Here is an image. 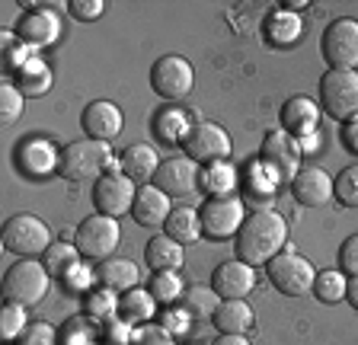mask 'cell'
Here are the masks:
<instances>
[{
    "label": "cell",
    "mask_w": 358,
    "mask_h": 345,
    "mask_svg": "<svg viewBox=\"0 0 358 345\" xmlns=\"http://www.w3.org/2000/svg\"><path fill=\"white\" fill-rule=\"evenodd\" d=\"M285 247H288V224L278 211L259 208L256 214H246L237 233V259L256 269V265H268Z\"/></svg>",
    "instance_id": "obj_1"
},
{
    "label": "cell",
    "mask_w": 358,
    "mask_h": 345,
    "mask_svg": "<svg viewBox=\"0 0 358 345\" xmlns=\"http://www.w3.org/2000/svg\"><path fill=\"white\" fill-rule=\"evenodd\" d=\"M106 172H119V160H112L109 144L83 138V141H71L61 150V166L58 176L67 182H96Z\"/></svg>",
    "instance_id": "obj_2"
},
{
    "label": "cell",
    "mask_w": 358,
    "mask_h": 345,
    "mask_svg": "<svg viewBox=\"0 0 358 345\" xmlns=\"http://www.w3.org/2000/svg\"><path fill=\"white\" fill-rule=\"evenodd\" d=\"M52 288V272L45 269V263L36 259H20L3 272V298L22 304V307H36L38 300Z\"/></svg>",
    "instance_id": "obj_3"
},
{
    "label": "cell",
    "mask_w": 358,
    "mask_h": 345,
    "mask_svg": "<svg viewBox=\"0 0 358 345\" xmlns=\"http://www.w3.org/2000/svg\"><path fill=\"white\" fill-rule=\"evenodd\" d=\"M3 249L22 259H32V256H45L52 247V227L45 224L38 214H13V218L3 224Z\"/></svg>",
    "instance_id": "obj_4"
},
{
    "label": "cell",
    "mask_w": 358,
    "mask_h": 345,
    "mask_svg": "<svg viewBox=\"0 0 358 345\" xmlns=\"http://www.w3.org/2000/svg\"><path fill=\"white\" fill-rule=\"evenodd\" d=\"M201 233L208 240H237L240 227L246 221V205L240 196H224V198H205L199 208Z\"/></svg>",
    "instance_id": "obj_5"
},
{
    "label": "cell",
    "mask_w": 358,
    "mask_h": 345,
    "mask_svg": "<svg viewBox=\"0 0 358 345\" xmlns=\"http://www.w3.org/2000/svg\"><path fill=\"white\" fill-rule=\"evenodd\" d=\"M320 103L339 122L358 119V71H327L320 77Z\"/></svg>",
    "instance_id": "obj_6"
},
{
    "label": "cell",
    "mask_w": 358,
    "mask_h": 345,
    "mask_svg": "<svg viewBox=\"0 0 358 345\" xmlns=\"http://www.w3.org/2000/svg\"><path fill=\"white\" fill-rule=\"evenodd\" d=\"M268 281L278 288L288 298H304V294L313 291V278H317V269L310 265V259H304L301 253H291V249H282V253L266 265Z\"/></svg>",
    "instance_id": "obj_7"
},
{
    "label": "cell",
    "mask_w": 358,
    "mask_h": 345,
    "mask_svg": "<svg viewBox=\"0 0 358 345\" xmlns=\"http://www.w3.org/2000/svg\"><path fill=\"white\" fill-rule=\"evenodd\" d=\"M122 240V227L115 218H106V214H90L77 224L74 230V247L80 249L83 259H109L115 253Z\"/></svg>",
    "instance_id": "obj_8"
},
{
    "label": "cell",
    "mask_w": 358,
    "mask_h": 345,
    "mask_svg": "<svg viewBox=\"0 0 358 345\" xmlns=\"http://www.w3.org/2000/svg\"><path fill=\"white\" fill-rule=\"evenodd\" d=\"M320 52L329 71H358V23L343 16L327 26L320 38Z\"/></svg>",
    "instance_id": "obj_9"
},
{
    "label": "cell",
    "mask_w": 358,
    "mask_h": 345,
    "mask_svg": "<svg viewBox=\"0 0 358 345\" xmlns=\"http://www.w3.org/2000/svg\"><path fill=\"white\" fill-rule=\"evenodd\" d=\"M150 87H154L157 96L176 103V99L192 93L195 71L182 54H164V58H157V64L150 68Z\"/></svg>",
    "instance_id": "obj_10"
},
{
    "label": "cell",
    "mask_w": 358,
    "mask_h": 345,
    "mask_svg": "<svg viewBox=\"0 0 358 345\" xmlns=\"http://www.w3.org/2000/svg\"><path fill=\"white\" fill-rule=\"evenodd\" d=\"M138 198V186L128 179L125 172H106L103 179L93 182V205H96V214L106 218H122L128 214Z\"/></svg>",
    "instance_id": "obj_11"
},
{
    "label": "cell",
    "mask_w": 358,
    "mask_h": 345,
    "mask_svg": "<svg viewBox=\"0 0 358 345\" xmlns=\"http://www.w3.org/2000/svg\"><path fill=\"white\" fill-rule=\"evenodd\" d=\"M186 157L195 163H217L231 157V135L217 122H195L192 135L186 138Z\"/></svg>",
    "instance_id": "obj_12"
},
{
    "label": "cell",
    "mask_w": 358,
    "mask_h": 345,
    "mask_svg": "<svg viewBox=\"0 0 358 345\" xmlns=\"http://www.w3.org/2000/svg\"><path fill=\"white\" fill-rule=\"evenodd\" d=\"M16 166L32 179H45V176L58 172L61 150L48 138H22L16 144Z\"/></svg>",
    "instance_id": "obj_13"
},
{
    "label": "cell",
    "mask_w": 358,
    "mask_h": 345,
    "mask_svg": "<svg viewBox=\"0 0 358 345\" xmlns=\"http://www.w3.org/2000/svg\"><path fill=\"white\" fill-rule=\"evenodd\" d=\"M262 160L275 166L282 182H294V176L301 172L298 138H291L285 128H272L266 135V141H262Z\"/></svg>",
    "instance_id": "obj_14"
},
{
    "label": "cell",
    "mask_w": 358,
    "mask_h": 345,
    "mask_svg": "<svg viewBox=\"0 0 358 345\" xmlns=\"http://www.w3.org/2000/svg\"><path fill=\"white\" fill-rule=\"evenodd\" d=\"M199 182H201L199 163L189 157H166L154 176V186L160 189V192H166L170 198H182V196H189V192H195Z\"/></svg>",
    "instance_id": "obj_15"
},
{
    "label": "cell",
    "mask_w": 358,
    "mask_h": 345,
    "mask_svg": "<svg viewBox=\"0 0 358 345\" xmlns=\"http://www.w3.org/2000/svg\"><path fill=\"white\" fill-rule=\"evenodd\" d=\"M211 288L221 300H243L256 288V269L243 259H227L211 272Z\"/></svg>",
    "instance_id": "obj_16"
},
{
    "label": "cell",
    "mask_w": 358,
    "mask_h": 345,
    "mask_svg": "<svg viewBox=\"0 0 358 345\" xmlns=\"http://www.w3.org/2000/svg\"><path fill=\"white\" fill-rule=\"evenodd\" d=\"M16 36H20L32 52H36V48H48L61 38V16L48 7H36V10L20 16Z\"/></svg>",
    "instance_id": "obj_17"
},
{
    "label": "cell",
    "mask_w": 358,
    "mask_h": 345,
    "mask_svg": "<svg viewBox=\"0 0 358 345\" xmlns=\"http://www.w3.org/2000/svg\"><path fill=\"white\" fill-rule=\"evenodd\" d=\"M122 125H125L122 109L115 103H109V99H93V103L83 109V131H87V138H93V141L109 144L112 138H119Z\"/></svg>",
    "instance_id": "obj_18"
},
{
    "label": "cell",
    "mask_w": 358,
    "mask_h": 345,
    "mask_svg": "<svg viewBox=\"0 0 358 345\" xmlns=\"http://www.w3.org/2000/svg\"><path fill=\"white\" fill-rule=\"evenodd\" d=\"M291 192L307 208H320V205H327L336 196V179L327 170H320V166H304L294 176V182H291Z\"/></svg>",
    "instance_id": "obj_19"
},
{
    "label": "cell",
    "mask_w": 358,
    "mask_h": 345,
    "mask_svg": "<svg viewBox=\"0 0 358 345\" xmlns=\"http://www.w3.org/2000/svg\"><path fill=\"white\" fill-rule=\"evenodd\" d=\"M320 125V105L310 96H291L282 105V128L291 138H307Z\"/></svg>",
    "instance_id": "obj_20"
},
{
    "label": "cell",
    "mask_w": 358,
    "mask_h": 345,
    "mask_svg": "<svg viewBox=\"0 0 358 345\" xmlns=\"http://www.w3.org/2000/svg\"><path fill=\"white\" fill-rule=\"evenodd\" d=\"M170 196L160 192L157 186H141L138 189V198L131 205V218L141 227H164L166 218H170Z\"/></svg>",
    "instance_id": "obj_21"
},
{
    "label": "cell",
    "mask_w": 358,
    "mask_h": 345,
    "mask_svg": "<svg viewBox=\"0 0 358 345\" xmlns=\"http://www.w3.org/2000/svg\"><path fill=\"white\" fill-rule=\"evenodd\" d=\"M160 163H164V160L157 157V147H150V144H131V147L122 150L119 172H125L128 179L138 186V182L154 179L157 170H160Z\"/></svg>",
    "instance_id": "obj_22"
},
{
    "label": "cell",
    "mask_w": 358,
    "mask_h": 345,
    "mask_svg": "<svg viewBox=\"0 0 358 345\" xmlns=\"http://www.w3.org/2000/svg\"><path fill=\"white\" fill-rule=\"evenodd\" d=\"M195 112H186V109H179V105H166V109H160L154 119V135L160 144H170V147H176V144H186V138L192 135V122Z\"/></svg>",
    "instance_id": "obj_23"
},
{
    "label": "cell",
    "mask_w": 358,
    "mask_h": 345,
    "mask_svg": "<svg viewBox=\"0 0 358 345\" xmlns=\"http://www.w3.org/2000/svg\"><path fill=\"white\" fill-rule=\"evenodd\" d=\"M262 32H266V38L275 48H288V45H294V42L301 38V32H304V20H301L298 13H291V10L278 7V10H272V13L266 16Z\"/></svg>",
    "instance_id": "obj_24"
},
{
    "label": "cell",
    "mask_w": 358,
    "mask_h": 345,
    "mask_svg": "<svg viewBox=\"0 0 358 345\" xmlns=\"http://www.w3.org/2000/svg\"><path fill=\"white\" fill-rule=\"evenodd\" d=\"M144 259L154 272H179L186 263V253H182V243H176L166 233H157L154 240H148L144 247Z\"/></svg>",
    "instance_id": "obj_25"
},
{
    "label": "cell",
    "mask_w": 358,
    "mask_h": 345,
    "mask_svg": "<svg viewBox=\"0 0 358 345\" xmlns=\"http://www.w3.org/2000/svg\"><path fill=\"white\" fill-rule=\"evenodd\" d=\"M211 323L217 326V332H231V336H246L253 330L256 314L246 300H221L217 314L211 316Z\"/></svg>",
    "instance_id": "obj_26"
},
{
    "label": "cell",
    "mask_w": 358,
    "mask_h": 345,
    "mask_svg": "<svg viewBox=\"0 0 358 345\" xmlns=\"http://www.w3.org/2000/svg\"><path fill=\"white\" fill-rule=\"evenodd\" d=\"M246 196L253 198V202H268V198L275 196V189L282 186V176H278V170L272 163H266V160H253V163L246 166Z\"/></svg>",
    "instance_id": "obj_27"
},
{
    "label": "cell",
    "mask_w": 358,
    "mask_h": 345,
    "mask_svg": "<svg viewBox=\"0 0 358 345\" xmlns=\"http://www.w3.org/2000/svg\"><path fill=\"white\" fill-rule=\"evenodd\" d=\"M96 278L103 281V288H112V291L125 294V291H131V288H138L141 272H138V265H134L131 259H106L96 269Z\"/></svg>",
    "instance_id": "obj_28"
},
{
    "label": "cell",
    "mask_w": 358,
    "mask_h": 345,
    "mask_svg": "<svg viewBox=\"0 0 358 345\" xmlns=\"http://www.w3.org/2000/svg\"><path fill=\"white\" fill-rule=\"evenodd\" d=\"M164 233L166 237H173L176 243H199V237H205L201 233V218L195 208H186V205H179V208L170 211V218H166L164 224Z\"/></svg>",
    "instance_id": "obj_29"
},
{
    "label": "cell",
    "mask_w": 358,
    "mask_h": 345,
    "mask_svg": "<svg viewBox=\"0 0 358 345\" xmlns=\"http://www.w3.org/2000/svg\"><path fill=\"white\" fill-rule=\"evenodd\" d=\"M52 80H55V74H52V68L45 64L42 58H36L32 54L26 64H22L20 71H16V87H20L26 96H45V93L52 90Z\"/></svg>",
    "instance_id": "obj_30"
},
{
    "label": "cell",
    "mask_w": 358,
    "mask_h": 345,
    "mask_svg": "<svg viewBox=\"0 0 358 345\" xmlns=\"http://www.w3.org/2000/svg\"><path fill=\"white\" fill-rule=\"evenodd\" d=\"M237 170L227 160H217V163H208L205 172H201V189L208 192V198H224V196H237Z\"/></svg>",
    "instance_id": "obj_31"
},
{
    "label": "cell",
    "mask_w": 358,
    "mask_h": 345,
    "mask_svg": "<svg viewBox=\"0 0 358 345\" xmlns=\"http://www.w3.org/2000/svg\"><path fill=\"white\" fill-rule=\"evenodd\" d=\"M119 314L122 320H128L131 326L138 323H148L157 316V298L150 294V288H131V291L122 294V304H119Z\"/></svg>",
    "instance_id": "obj_32"
},
{
    "label": "cell",
    "mask_w": 358,
    "mask_h": 345,
    "mask_svg": "<svg viewBox=\"0 0 358 345\" xmlns=\"http://www.w3.org/2000/svg\"><path fill=\"white\" fill-rule=\"evenodd\" d=\"M182 307L195 316V320H211L221 307V298L215 294L211 285H189L182 294Z\"/></svg>",
    "instance_id": "obj_33"
},
{
    "label": "cell",
    "mask_w": 358,
    "mask_h": 345,
    "mask_svg": "<svg viewBox=\"0 0 358 345\" xmlns=\"http://www.w3.org/2000/svg\"><path fill=\"white\" fill-rule=\"evenodd\" d=\"M345 288H349V275H345L343 269L317 272V278H313V298L323 300V304H339V300H345Z\"/></svg>",
    "instance_id": "obj_34"
},
{
    "label": "cell",
    "mask_w": 358,
    "mask_h": 345,
    "mask_svg": "<svg viewBox=\"0 0 358 345\" xmlns=\"http://www.w3.org/2000/svg\"><path fill=\"white\" fill-rule=\"evenodd\" d=\"M150 294L157 298L160 307H173V304H179L182 294H186L182 275H179V272H154V278H150Z\"/></svg>",
    "instance_id": "obj_35"
},
{
    "label": "cell",
    "mask_w": 358,
    "mask_h": 345,
    "mask_svg": "<svg viewBox=\"0 0 358 345\" xmlns=\"http://www.w3.org/2000/svg\"><path fill=\"white\" fill-rule=\"evenodd\" d=\"M99 326L93 316H71L61 330V345H96Z\"/></svg>",
    "instance_id": "obj_36"
},
{
    "label": "cell",
    "mask_w": 358,
    "mask_h": 345,
    "mask_svg": "<svg viewBox=\"0 0 358 345\" xmlns=\"http://www.w3.org/2000/svg\"><path fill=\"white\" fill-rule=\"evenodd\" d=\"M42 263H45V269L52 272L55 278H61L67 269H74V265L80 263V249H77L74 243L58 240V243H52V247H48V253L42 256Z\"/></svg>",
    "instance_id": "obj_37"
},
{
    "label": "cell",
    "mask_w": 358,
    "mask_h": 345,
    "mask_svg": "<svg viewBox=\"0 0 358 345\" xmlns=\"http://www.w3.org/2000/svg\"><path fill=\"white\" fill-rule=\"evenodd\" d=\"M26 330H29L26 307H22V304H13V300H7L3 310H0V336H3V342H16V339H22V332Z\"/></svg>",
    "instance_id": "obj_38"
},
{
    "label": "cell",
    "mask_w": 358,
    "mask_h": 345,
    "mask_svg": "<svg viewBox=\"0 0 358 345\" xmlns=\"http://www.w3.org/2000/svg\"><path fill=\"white\" fill-rule=\"evenodd\" d=\"M119 291H112V288H99V291H90L87 298V316H93V320H115V314H119Z\"/></svg>",
    "instance_id": "obj_39"
},
{
    "label": "cell",
    "mask_w": 358,
    "mask_h": 345,
    "mask_svg": "<svg viewBox=\"0 0 358 345\" xmlns=\"http://www.w3.org/2000/svg\"><path fill=\"white\" fill-rule=\"evenodd\" d=\"M0 48H3V68H10V71H20L32 58V48L10 29L0 32Z\"/></svg>",
    "instance_id": "obj_40"
},
{
    "label": "cell",
    "mask_w": 358,
    "mask_h": 345,
    "mask_svg": "<svg viewBox=\"0 0 358 345\" xmlns=\"http://www.w3.org/2000/svg\"><path fill=\"white\" fill-rule=\"evenodd\" d=\"M22 105H26V93H22L13 80L0 83V115H3V125H13V122L20 119Z\"/></svg>",
    "instance_id": "obj_41"
},
{
    "label": "cell",
    "mask_w": 358,
    "mask_h": 345,
    "mask_svg": "<svg viewBox=\"0 0 358 345\" xmlns=\"http://www.w3.org/2000/svg\"><path fill=\"white\" fill-rule=\"evenodd\" d=\"M93 281H96V269L90 263H77L74 269H67L64 275H61V285H64L67 294H87L90 288H93Z\"/></svg>",
    "instance_id": "obj_42"
},
{
    "label": "cell",
    "mask_w": 358,
    "mask_h": 345,
    "mask_svg": "<svg viewBox=\"0 0 358 345\" xmlns=\"http://www.w3.org/2000/svg\"><path fill=\"white\" fill-rule=\"evenodd\" d=\"M192 320L195 316L189 314L186 307H176V304H173V307H164V314H160V326H164L173 339L189 336V332H192Z\"/></svg>",
    "instance_id": "obj_43"
},
{
    "label": "cell",
    "mask_w": 358,
    "mask_h": 345,
    "mask_svg": "<svg viewBox=\"0 0 358 345\" xmlns=\"http://www.w3.org/2000/svg\"><path fill=\"white\" fill-rule=\"evenodd\" d=\"M336 198L345 208H358V166H345L336 176Z\"/></svg>",
    "instance_id": "obj_44"
},
{
    "label": "cell",
    "mask_w": 358,
    "mask_h": 345,
    "mask_svg": "<svg viewBox=\"0 0 358 345\" xmlns=\"http://www.w3.org/2000/svg\"><path fill=\"white\" fill-rule=\"evenodd\" d=\"M22 345H61V332H55L52 323H29V330L22 332Z\"/></svg>",
    "instance_id": "obj_45"
},
{
    "label": "cell",
    "mask_w": 358,
    "mask_h": 345,
    "mask_svg": "<svg viewBox=\"0 0 358 345\" xmlns=\"http://www.w3.org/2000/svg\"><path fill=\"white\" fill-rule=\"evenodd\" d=\"M131 345H176V339H173L160 323H157V326L154 323H144L141 330H134Z\"/></svg>",
    "instance_id": "obj_46"
},
{
    "label": "cell",
    "mask_w": 358,
    "mask_h": 345,
    "mask_svg": "<svg viewBox=\"0 0 358 345\" xmlns=\"http://www.w3.org/2000/svg\"><path fill=\"white\" fill-rule=\"evenodd\" d=\"M103 336H106V345H131L134 330L128 320H109L103 326Z\"/></svg>",
    "instance_id": "obj_47"
},
{
    "label": "cell",
    "mask_w": 358,
    "mask_h": 345,
    "mask_svg": "<svg viewBox=\"0 0 358 345\" xmlns=\"http://www.w3.org/2000/svg\"><path fill=\"white\" fill-rule=\"evenodd\" d=\"M67 10L74 13V20L93 23V20H99V16L106 13V3H103V0H71V3H67Z\"/></svg>",
    "instance_id": "obj_48"
},
{
    "label": "cell",
    "mask_w": 358,
    "mask_h": 345,
    "mask_svg": "<svg viewBox=\"0 0 358 345\" xmlns=\"http://www.w3.org/2000/svg\"><path fill=\"white\" fill-rule=\"evenodd\" d=\"M339 269L345 275H358V233H352L349 240L339 247Z\"/></svg>",
    "instance_id": "obj_49"
},
{
    "label": "cell",
    "mask_w": 358,
    "mask_h": 345,
    "mask_svg": "<svg viewBox=\"0 0 358 345\" xmlns=\"http://www.w3.org/2000/svg\"><path fill=\"white\" fill-rule=\"evenodd\" d=\"M343 141H345V147H349L352 154H358V119L349 122V125L343 128Z\"/></svg>",
    "instance_id": "obj_50"
},
{
    "label": "cell",
    "mask_w": 358,
    "mask_h": 345,
    "mask_svg": "<svg viewBox=\"0 0 358 345\" xmlns=\"http://www.w3.org/2000/svg\"><path fill=\"white\" fill-rule=\"evenodd\" d=\"M298 147H301V154H307V150H320V131H313V135H307V138H298Z\"/></svg>",
    "instance_id": "obj_51"
},
{
    "label": "cell",
    "mask_w": 358,
    "mask_h": 345,
    "mask_svg": "<svg viewBox=\"0 0 358 345\" xmlns=\"http://www.w3.org/2000/svg\"><path fill=\"white\" fill-rule=\"evenodd\" d=\"M211 345H250V339H246V336H231V332H221V336H217Z\"/></svg>",
    "instance_id": "obj_52"
},
{
    "label": "cell",
    "mask_w": 358,
    "mask_h": 345,
    "mask_svg": "<svg viewBox=\"0 0 358 345\" xmlns=\"http://www.w3.org/2000/svg\"><path fill=\"white\" fill-rule=\"evenodd\" d=\"M345 300L358 310V275H349V288H345Z\"/></svg>",
    "instance_id": "obj_53"
}]
</instances>
